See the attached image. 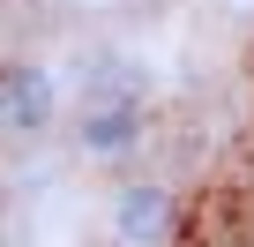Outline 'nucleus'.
<instances>
[{"label": "nucleus", "mask_w": 254, "mask_h": 247, "mask_svg": "<svg viewBox=\"0 0 254 247\" xmlns=\"http://www.w3.org/2000/svg\"><path fill=\"white\" fill-rule=\"evenodd\" d=\"M112 232H120V247H172V232H180V195H172L165 180H127L120 202H112Z\"/></svg>", "instance_id": "obj_1"}, {"label": "nucleus", "mask_w": 254, "mask_h": 247, "mask_svg": "<svg viewBox=\"0 0 254 247\" xmlns=\"http://www.w3.org/2000/svg\"><path fill=\"white\" fill-rule=\"evenodd\" d=\"M75 143L97 165L135 158V143H142V105L135 97H90V112H75Z\"/></svg>", "instance_id": "obj_2"}, {"label": "nucleus", "mask_w": 254, "mask_h": 247, "mask_svg": "<svg viewBox=\"0 0 254 247\" xmlns=\"http://www.w3.org/2000/svg\"><path fill=\"white\" fill-rule=\"evenodd\" d=\"M53 120V75L38 60H0V135H38Z\"/></svg>", "instance_id": "obj_3"}]
</instances>
